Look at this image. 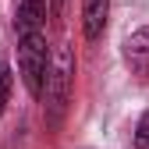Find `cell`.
Masks as SVG:
<instances>
[{
    "mask_svg": "<svg viewBox=\"0 0 149 149\" xmlns=\"http://www.w3.org/2000/svg\"><path fill=\"white\" fill-rule=\"evenodd\" d=\"M71 82H74V57L68 46H57V53L50 57V68H46V85H43V96L46 100V121L57 128L64 110L71 103Z\"/></svg>",
    "mask_w": 149,
    "mask_h": 149,
    "instance_id": "cell-1",
    "label": "cell"
},
{
    "mask_svg": "<svg viewBox=\"0 0 149 149\" xmlns=\"http://www.w3.org/2000/svg\"><path fill=\"white\" fill-rule=\"evenodd\" d=\"M46 68H50V50H46V36L43 29L32 32H18V71H22V82L36 100L43 96L46 85Z\"/></svg>",
    "mask_w": 149,
    "mask_h": 149,
    "instance_id": "cell-2",
    "label": "cell"
},
{
    "mask_svg": "<svg viewBox=\"0 0 149 149\" xmlns=\"http://www.w3.org/2000/svg\"><path fill=\"white\" fill-rule=\"evenodd\" d=\"M121 53H124L128 71H132L139 82L149 85V25H142V29H135L132 36H128V39L121 43Z\"/></svg>",
    "mask_w": 149,
    "mask_h": 149,
    "instance_id": "cell-3",
    "label": "cell"
},
{
    "mask_svg": "<svg viewBox=\"0 0 149 149\" xmlns=\"http://www.w3.org/2000/svg\"><path fill=\"white\" fill-rule=\"evenodd\" d=\"M107 14H110V0H82V32L89 43H96L103 36Z\"/></svg>",
    "mask_w": 149,
    "mask_h": 149,
    "instance_id": "cell-4",
    "label": "cell"
},
{
    "mask_svg": "<svg viewBox=\"0 0 149 149\" xmlns=\"http://www.w3.org/2000/svg\"><path fill=\"white\" fill-rule=\"evenodd\" d=\"M11 82H14V74L7 64H0V117H4V110H7V100H11Z\"/></svg>",
    "mask_w": 149,
    "mask_h": 149,
    "instance_id": "cell-5",
    "label": "cell"
},
{
    "mask_svg": "<svg viewBox=\"0 0 149 149\" xmlns=\"http://www.w3.org/2000/svg\"><path fill=\"white\" fill-rule=\"evenodd\" d=\"M135 149H149V110L139 117L135 124Z\"/></svg>",
    "mask_w": 149,
    "mask_h": 149,
    "instance_id": "cell-6",
    "label": "cell"
},
{
    "mask_svg": "<svg viewBox=\"0 0 149 149\" xmlns=\"http://www.w3.org/2000/svg\"><path fill=\"white\" fill-rule=\"evenodd\" d=\"M50 7H53V14H57V11L64 7V0H50Z\"/></svg>",
    "mask_w": 149,
    "mask_h": 149,
    "instance_id": "cell-7",
    "label": "cell"
}]
</instances>
